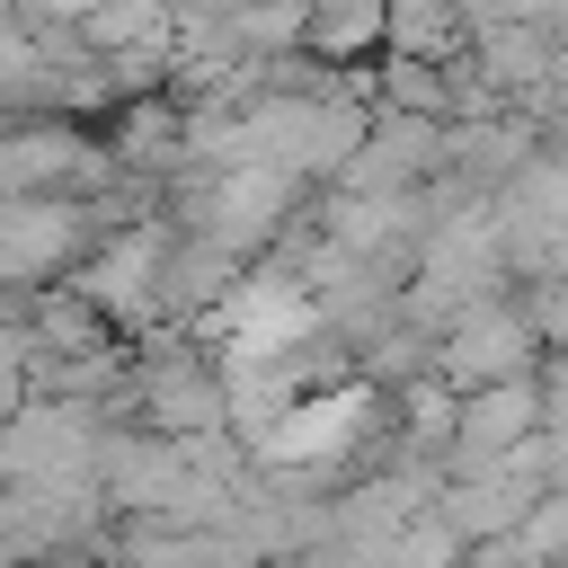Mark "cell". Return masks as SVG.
<instances>
[{
	"label": "cell",
	"mask_w": 568,
	"mask_h": 568,
	"mask_svg": "<svg viewBox=\"0 0 568 568\" xmlns=\"http://www.w3.org/2000/svg\"><path fill=\"white\" fill-rule=\"evenodd\" d=\"M541 364H550V346H541L524 293H497V302L462 311V320L435 337V373H444L453 390H497V382H524V373H541Z\"/></svg>",
	"instance_id": "6da1fadb"
},
{
	"label": "cell",
	"mask_w": 568,
	"mask_h": 568,
	"mask_svg": "<svg viewBox=\"0 0 568 568\" xmlns=\"http://www.w3.org/2000/svg\"><path fill=\"white\" fill-rule=\"evenodd\" d=\"M435 178H453V124L426 115H373L364 151L346 160V195H426Z\"/></svg>",
	"instance_id": "7a4b0ae2"
},
{
	"label": "cell",
	"mask_w": 568,
	"mask_h": 568,
	"mask_svg": "<svg viewBox=\"0 0 568 568\" xmlns=\"http://www.w3.org/2000/svg\"><path fill=\"white\" fill-rule=\"evenodd\" d=\"M479 71L515 98V106H532L541 89H550V71H559V27L550 18H506V27H479Z\"/></svg>",
	"instance_id": "3957f363"
},
{
	"label": "cell",
	"mask_w": 568,
	"mask_h": 568,
	"mask_svg": "<svg viewBox=\"0 0 568 568\" xmlns=\"http://www.w3.org/2000/svg\"><path fill=\"white\" fill-rule=\"evenodd\" d=\"M302 53L311 62H382L390 53V0H311V27H302Z\"/></svg>",
	"instance_id": "277c9868"
},
{
	"label": "cell",
	"mask_w": 568,
	"mask_h": 568,
	"mask_svg": "<svg viewBox=\"0 0 568 568\" xmlns=\"http://www.w3.org/2000/svg\"><path fill=\"white\" fill-rule=\"evenodd\" d=\"M479 44L470 9L462 0H390V53H417V62H462Z\"/></svg>",
	"instance_id": "5b68a950"
},
{
	"label": "cell",
	"mask_w": 568,
	"mask_h": 568,
	"mask_svg": "<svg viewBox=\"0 0 568 568\" xmlns=\"http://www.w3.org/2000/svg\"><path fill=\"white\" fill-rule=\"evenodd\" d=\"M382 115L453 124V71L444 62H417V53H382Z\"/></svg>",
	"instance_id": "8992f818"
},
{
	"label": "cell",
	"mask_w": 568,
	"mask_h": 568,
	"mask_svg": "<svg viewBox=\"0 0 568 568\" xmlns=\"http://www.w3.org/2000/svg\"><path fill=\"white\" fill-rule=\"evenodd\" d=\"M27 399H36V390H27V346H18V337H0V426H9Z\"/></svg>",
	"instance_id": "52a82bcc"
},
{
	"label": "cell",
	"mask_w": 568,
	"mask_h": 568,
	"mask_svg": "<svg viewBox=\"0 0 568 568\" xmlns=\"http://www.w3.org/2000/svg\"><path fill=\"white\" fill-rule=\"evenodd\" d=\"M0 178H9V115H0Z\"/></svg>",
	"instance_id": "ba28073f"
}]
</instances>
